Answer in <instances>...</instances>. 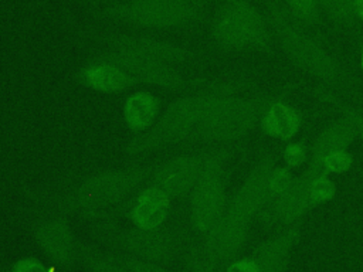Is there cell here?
<instances>
[{"mask_svg":"<svg viewBox=\"0 0 363 272\" xmlns=\"http://www.w3.org/2000/svg\"><path fill=\"white\" fill-rule=\"evenodd\" d=\"M153 167L126 166L104 169L72 183L48 200L57 211L99 217L129 200L150 178Z\"/></svg>","mask_w":363,"mask_h":272,"instance_id":"obj_1","label":"cell"},{"mask_svg":"<svg viewBox=\"0 0 363 272\" xmlns=\"http://www.w3.org/2000/svg\"><path fill=\"white\" fill-rule=\"evenodd\" d=\"M211 92H193L173 101L145 132L136 133L125 146V153L132 157L145 156L163 146L179 144L194 139L207 106L213 98Z\"/></svg>","mask_w":363,"mask_h":272,"instance_id":"obj_2","label":"cell"},{"mask_svg":"<svg viewBox=\"0 0 363 272\" xmlns=\"http://www.w3.org/2000/svg\"><path fill=\"white\" fill-rule=\"evenodd\" d=\"M227 159L221 149L174 156L153 167L149 180L172 197L190 196L204 177L224 174Z\"/></svg>","mask_w":363,"mask_h":272,"instance_id":"obj_3","label":"cell"},{"mask_svg":"<svg viewBox=\"0 0 363 272\" xmlns=\"http://www.w3.org/2000/svg\"><path fill=\"white\" fill-rule=\"evenodd\" d=\"M257 109L248 99L214 91L193 140L224 143L244 136L254 125Z\"/></svg>","mask_w":363,"mask_h":272,"instance_id":"obj_4","label":"cell"},{"mask_svg":"<svg viewBox=\"0 0 363 272\" xmlns=\"http://www.w3.org/2000/svg\"><path fill=\"white\" fill-rule=\"evenodd\" d=\"M108 60L123 68L138 84L164 91H182L189 85V79L172 64L159 62L121 48H115Z\"/></svg>","mask_w":363,"mask_h":272,"instance_id":"obj_5","label":"cell"},{"mask_svg":"<svg viewBox=\"0 0 363 272\" xmlns=\"http://www.w3.org/2000/svg\"><path fill=\"white\" fill-rule=\"evenodd\" d=\"M33 232L37 244L52 262L69 266L78 261L79 246H77L74 231L60 212L40 217L33 225Z\"/></svg>","mask_w":363,"mask_h":272,"instance_id":"obj_6","label":"cell"},{"mask_svg":"<svg viewBox=\"0 0 363 272\" xmlns=\"http://www.w3.org/2000/svg\"><path fill=\"white\" fill-rule=\"evenodd\" d=\"M250 220L228 205L216 225L204 235L203 248L216 264L230 261L241 251L247 239Z\"/></svg>","mask_w":363,"mask_h":272,"instance_id":"obj_7","label":"cell"},{"mask_svg":"<svg viewBox=\"0 0 363 272\" xmlns=\"http://www.w3.org/2000/svg\"><path fill=\"white\" fill-rule=\"evenodd\" d=\"M118 17L150 27H170L182 24L193 14L186 0H135L115 10Z\"/></svg>","mask_w":363,"mask_h":272,"instance_id":"obj_8","label":"cell"},{"mask_svg":"<svg viewBox=\"0 0 363 272\" xmlns=\"http://www.w3.org/2000/svg\"><path fill=\"white\" fill-rule=\"evenodd\" d=\"M189 197L191 224L196 231L204 237L216 225L227 208L224 174L204 177Z\"/></svg>","mask_w":363,"mask_h":272,"instance_id":"obj_9","label":"cell"},{"mask_svg":"<svg viewBox=\"0 0 363 272\" xmlns=\"http://www.w3.org/2000/svg\"><path fill=\"white\" fill-rule=\"evenodd\" d=\"M113 239L126 252V256L142 261L160 264L169 261L174 254L173 239L162 228L142 230L135 227L115 232Z\"/></svg>","mask_w":363,"mask_h":272,"instance_id":"obj_10","label":"cell"},{"mask_svg":"<svg viewBox=\"0 0 363 272\" xmlns=\"http://www.w3.org/2000/svg\"><path fill=\"white\" fill-rule=\"evenodd\" d=\"M172 196L159 186L149 183L138 190L129 205V220L142 230H159L166 222Z\"/></svg>","mask_w":363,"mask_h":272,"instance_id":"obj_11","label":"cell"},{"mask_svg":"<svg viewBox=\"0 0 363 272\" xmlns=\"http://www.w3.org/2000/svg\"><path fill=\"white\" fill-rule=\"evenodd\" d=\"M274 167L262 162L259 163L251 174L247 177L244 184L240 187V190L234 194L230 205L247 215L248 218H252L255 214L261 212L268 204V201L272 200L271 196V174Z\"/></svg>","mask_w":363,"mask_h":272,"instance_id":"obj_12","label":"cell"},{"mask_svg":"<svg viewBox=\"0 0 363 272\" xmlns=\"http://www.w3.org/2000/svg\"><path fill=\"white\" fill-rule=\"evenodd\" d=\"M78 78L85 88L99 94H119L138 85L123 68L109 60L85 65Z\"/></svg>","mask_w":363,"mask_h":272,"instance_id":"obj_13","label":"cell"},{"mask_svg":"<svg viewBox=\"0 0 363 272\" xmlns=\"http://www.w3.org/2000/svg\"><path fill=\"white\" fill-rule=\"evenodd\" d=\"M299 238L296 227H286L272 238L264 241L254 252V261L259 272H285L292 248Z\"/></svg>","mask_w":363,"mask_h":272,"instance_id":"obj_14","label":"cell"},{"mask_svg":"<svg viewBox=\"0 0 363 272\" xmlns=\"http://www.w3.org/2000/svg\"><path fill=\"white\" fill-rule=\"evenodd\" d=\"M309 184L311 173L292 180L289 187L274 200L271 218L281 224H291L302 217L313 205Z\"/></svg>","mask_w":363,"mask_h":272,"instance_id":"obj_15","label":"cell"},{"mask_svg":"<svg viewBox=\"0 0 363 272\" xmlns=\"http://www.w3.org/2000/svg\"><path fill=\"white\" fill-rule=\"evenodd\" d=\"M122 112L126 126L135 133H142L159 118L160 102L157 96L150 92L136 91L125 99Z\"/></svg>","mask_w":363,"mask_h":272,"instance_id":"obj_16","label":"cell"},{"mask_svg":"<svg viewBox=\"0 0 363 272\" xmlns=\"http://www.w3.org/2000/svg\"><path fill=\"white\" fill-rule=\"evenodd\" d=\"M217 31L223 41L233 45L251 42L258 35L254 16L242 7L227 8L218 21Z\"/></svg>","mask_w":363,"mask_h":272,"instance_id":"obj_17","label":"cell"},{"mask_svg":"<svg viewBox=\"0 0 363 272\" xmlns=\"http://www.w3.org/2000/svg\"><path fill=\"white\" fill-rule=\"evenodd\" d=\"M354 125H349L346 122H339L330 125L325 129L320 136L316 139L313 146V164L315 167L311 170H318L320 162L330 153L337 150H345L347 143L352 139Z\"/></svg>","mask_w":363,"mask_h":272,"instance_id":"obj_18","label":"cell"},{"mask_svg":"<svg viewBox=\"0 0 363 272\" xmlns=\"http://www.w3.org/2000/svg\"><path fill=\"white\" fill-rule=\"evenodd\" d=\"M116 48L126 50L138 55H142L159 62L172 64V65L184 60V54L180 48L172 47L167 44L155 42V41H147V40H126L118 44Z\"/></svg>","mask_w":363,"mask_h":272,"instance_id":"obj_19","label":"cell"},{"mask_svg":"<svg viewBox=\"0 0 363 272\" xmlns=\"http://www.w3.org/2000/svg\"><path fill=\"white\" fill-rule=\"evenodd\" d=\"M264 126L271 135L288 139L298 132L299 116L288 105L282 102H275L265 113Z\"/></svg>","mask_w":363,"mask_h":272,"instance_id":"obj_20","label":"cell"},{"mask_svg":"<svg viewBox=\"0 0 363 272\" xmlns=\"http://www.w3.org/2000/svg\"><path fill=\"white\" fill-rule=\"evenodd\" d=\"M78 261H81L89 272H129L121 259L85 245L79 246Z\"/></svg>","mask_w":363,"mask_h":272,"instance_id":"obj_21","label":"cell"},{"mask_svg":"<svg viewBox=\"0 0 363 272\" xmlns=\"http://www.w3.org/2000/svg\"><path fill=\"white\" fill-rule=\"evenodd\" d=\"M311 173V184H309V193L313 205L320 204L326 200H329L335 193V186L330 180H328L322 173L319 171H309Z\"/></svg>","mask_w":363,"mask_h":272,"instance_id":"obj_22","label":"cell"},{"mask_svg":"<svg viewBox=\"0 0 363 272\" xmlns=\"http://www.w3.org/2000/svg\"><path fill=\"white\" fill-rule=\"evenodd\" d=\"M217 264L208 256L204 248L190 251L184 261L183 272H217Z\"/></svg>","mask_w":363,"mask_h":272,"instance_id":"obj_23","label":"cell"},{"mask_svg":"<svg viewBox=\"0 0 363 272\" xmlns=\"http://www.w3.org/2000/svg\"><path fill=\"white\" fill-rule=\"evenodd\" d=\"M352 163V157L350 154H347L345 150H337V152H333L330 154H328L322 162L318 166V171L320 173L322 170H326V171H345Z\"/></svg>","mask_w":363,"mask_h":272,"instance_id":"obj_24","label":"cell"},{"mask_svg":"<svg viewBox=\"0 0 363 272\" xmlns=\"http://www.w3.org/2000/svg\"><path fill=\"white\" fill-rule=\"evenodd\" d=\"M121 261L129 269V272H166L159 264H155V262L142 261L132 256H125Z\"/></svg>","mask_w":363,"mask_h":272,"instance_id":"obj_25","label":"cell"},{"mask_svg":"<svg viewBox=\"0 0 363 272\" xmlns=\"http://www.w3.org/2000/svg\"><path fill=\"white\" fill-rule=\"evenodd\" d=\"M10 272H48L45 265L35 258H21L11 266Z\"/></svg>","mask_w":363,"mask_h":272,"instance_id":"obj_26","label":"cell"},{"mask_svg":"<svg viewBox=\"0 0 363 272\" xmlns=\"http://www.w3.org/2000/svg\"><path fill=\"white\" fill-rule=\"evenodd\" d=\"M285 162L289 167H299L306 157V153L301 144H291L284 152Z\"/></svg>","mask_w":363,"mask_h":272,"instance_id":"obj_27","label":"cell"},{"mask_svg":"<svg viewBox=\"0 0 363 272\" xmlns=\"http://www.w3.org/2000/svg\"><path fill=\"white\" fill-rule=\"evenodd\" d=\"M227 272H259V271L252 258H244V259L231 262L227 266Z\"/></svg>","mask_w":363,"mask_h":272,"instance_id":"obj_28","label":"cell"},{"mask_svg":"<svg viewBox=\"0 0 363 272\" xmlns=\"http://www.w3.org/2000/svg\"><path fill=\"white\" fill-rule=\"evenodd\" d=\"M288 1L303 14H311L313 11V0H288Z\"/></svg>","mask_w":363,"mask_h":272,"instance_id":"obj_29","label":"cell"},{"mask_svg":"<svg viewBox=\"0 0 363 272\" xmlns=\"http://www.w3.org/2000/svg\"><path fill=\"white\" fill-rule=\"evenodd\" d=\"M354 129L362 135V137H363V119H357L356 122H354Z\"/></svg>","mask_w":363,"mask_h":272,"instance_id":"obj_30","label":"cell"},{"mask_svg":"<svg viewBox=\"0 0 363 272\" xmlns=\"http://www.w3.org/2000/svg\"><path fill=\"white\" fill-rule=\"evenodd\" d=\"M356 10L359 16L363 18V0H356Z\"/></svg>","mask_w":363,"mask_h":272,"instance_id":"obj_31","label":"cell"},{"mask_svg":"<svg viewBox=\"0 0 363 272\" xmlns=\"http://www.w3.org/2000/svg\"><path fill=\"white\" fill-rule=\"evenodd\" d=\"M362 68H363V54H362Z\"/></svg>","mask_w":363,"mask_h":272,"instance_id":"obj_32","label":"cell"}]
</instances>
